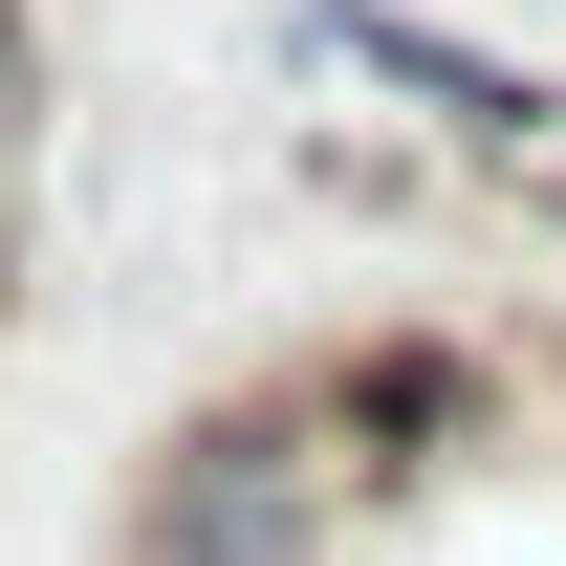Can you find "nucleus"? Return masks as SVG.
Segmentation results:
<instances>
[{
  "label": "nucleus",
  "instance_id": "obj_2",
  "mask_svg": "<svg viewBox=\"0 0 566 566\" xmlns=\"http://www.w3.org/2000/svg\"><path fill=\"white\" fill-rule=\"evenodd\" d=\"M327 44H349L370 87H415L436 132H480V153H545V109H566L545 66H501V44H458V22H392V0H327Z\"/></svg>",
  "mask_w": 566,
  "mask_h": 566
},
{
  "label": "nucleus",
  "instance_id": "obj_1",
  "mask_svg": "<svg viewBox=\"0 0 566 566\" xmlns=\"http://www.w3.org/2000/svg\"><path fill=\"white\" fill-rule=\"evenodd\" d=\"M349 523H370V501L305 458V415H283V392H218V415L153 458L132 566H349Z\"/></svg>",
  "mask_w": 566,
  "mask_h": 566
}]
</instances>
